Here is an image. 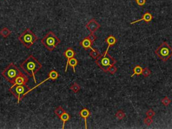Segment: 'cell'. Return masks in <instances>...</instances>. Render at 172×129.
Returning a JSON list of instances; mask_svg holds the SVG:
<instances>
[{
  "label": "cell",
  "mask_w": 172,
  "mask_h": 129,
  "mask_svg": "<svg viewBox=\"0 0 172 129\" xmlns=\"http://www.w3.org/2000/svg\"><path fill=\"white\" fill-rule=\"evenodd\" d=\"M153 122V120L152 119V117L147 116L144 119V123L147 125V126H149Z\"/></svg>",
  "instance_id": "27"
},
{
  "label": "cell",
  "mask_w": 172,
  "mask_h": 129,
  "mask_svg": "<svg viewBox=\"0 0 172 129\" xmlns=\"http://www.w3.org/2000/svg\"><path fill=\"white\" fill-rule=\"evenodd\" d=\"M42 65L41 63L35 58L33 55H30L26 60H24L22 63H21L20 67L28 75L33 77L35 83H36V74L41 70Z\"/></svg>",
  "instance_id": "1"
},
{
  "label": "cell",
  "mask_w": 172,
  "mask_h": 129,
  "mask_svg": "<svg viewBox=\"0 0 172 129\" xmlns=\"http://www.w3.org/2000/svg\"><path fill=\"white\" fill-rule=\"evenodd\" d=\"M30 89L26 85H13L9 89V91L12 95L18 99V104H19L21 99L28 93Z\"/></svg>",
  "instance_id": "7"
},
{
  "label": "cell",
  "mask_w": 172,
  "mask_h": 129,
  "mask_svg": "<svg viewBox=\"0 0 172 129\" xmlns=\"http://www.w3.org/2000/svg\"><path fill=\"white\" fill-rule=\"evenodd\" d=\"M11 33L12 32L10 31L8 28H6V27L3 28L1 30V31H0V35L3 36V38H7V37H8L9 35L11 34Z\"/></svg>",
  "instance_id": "19"
},
{
  "label": "cell",
  "mask_w": 172,
  "mask_h": 129,
  "mask_svg": "<svg viewBox=\"0 0 172 129\" xmlns=\"http://www.w3.org/2000/svg\"><path fill=\"white\" fill-rule=\"evenodd\" d=\"M146 114H147V116L149 117H153L155 115V112H154L153 110H151V109H150V110H149L148 111H147V112H146Z\"/></svg>",
  "instance_id": "28"
},
{
  "label": "cell",
  "mask_w": 172,
  "mask_h": 129,
  "mask_svg": "<svg viewBox=\"0 0 172 129\" xmlns=\"http://www.w3.org/2000/svg\"><path fill=\"white\" fill-rule=\"evenodd\" d=\"M78 64V60L76 59L75 57H73V58H70L69 61L67 62V64H66V67L65 70V72H67V67L68 66H70L71 67L73 68V72L75 73V67Z\"/></svg>",
  "instance_id": "14"
},
{
  "label": "cell",
  "mask_w": 172,
  "mask_h": 129,
  "mask_svg": "<svg viewBox=\"0 0 172 129\" xmlns=\"http://www.w3.org/2000/svg\"><path fill=\"white\" fill-rule=\"evenodd\" d=\"M65 112H66V111L64 110V109L63 108V107H62V106H59V107H57L55 110V115H56V116H57L59 118H60V116H61V115L63 114V113H65Z\"/></svg>",
  "instance_id": "22"
},
{
  "label": "cell",
  "mask_w": 172,
  "mask_h": 129,
  "mask_svg": "<svg viewBox=\"0 0 172 129\" xmlns=\"http://www.w3.org/2000/svg\"><path fill=\"white\" fill-rule=\"evenodd\" d=\"M38 39L37 36L33 33L30 28H27L21 34L20 36H18V40L20 41L21 43L27 49H30Z\"/></svg>",
  "instance_id": "4"
},
{
  "label": "cell",
  "mask_w": 172,
  "mask_h": 129,
  "mask_svg": "<svg viewBox=\"0 0 172 129\" xmlns=\"http://www.w3.org/2000/svg\"><path fill=\"white\" fill-rule=\"evenodd\" d=\"M163 61H167L172 57V48L167 42H163L155 51Z\"/></svg>",
  "instance_id": "6"
},
{
  "label": "cell",
  "mask_w": 172,
  "mask_h": 129,
  "mask_svg": "<svg viewBox=\"0 0 172 129\" xmlns=\"http://www.w3.org/2000/svg\"><path fill=\"white\" fill-rule=\"evenodd\" d=\"M153 15H152L151 13H149V11H147V12H146L145 14H144V15L142 16V18H141V19L139 20H137L136 21H134V22H130V24H135V23H137V22H140V21H145V22H146L147 23H149V22H150L151 21L153 20Z\"/></svg>",
  "instance_id": "12"
},
{
  "label": "cell",
  "mask_w": 172,
  "mask_h": 129,
  "mask_svg": "<svg viewBox=\"0 0 172 129\" xmlns=\"http://www.w3.org/2000/svg\"><path fill=\"white\" fill-rule=\"evenodd\" d=\"M116 71H117V67H116L114 64V65H112L111 67H110L108 68V72H109L110 74H112V75L115 74Z\"/></svg>",
  "instance_id": "26"
},
{
  "label": "cell",
  "mask_w": 172,
  "mask_h": 129,
  "mask_svg": "<svg viewBox=\"0 0 172 129\" xmlns=\"http://www.w3.org/2000/svg\"><path fill=\"white\" fill-rule=\"evenodd\" d=\"M79 116L82 117V118L84 119L85 128H88V126H87V118H88L89 116H91L90 111H89L88 108H83L79 112Z\"/></svg>",
  "instance_id": "13"
},
{
  "label": "cell",
  "mask_w": 172,
  "mask_h": 129,
  "mask_svg": "<svg viewBox=\"0 0 172 129\" xmlns=\"http://www.w3.org/2000/svg\"><path fill=\"white\" fill-rule=\"evenodd\" d=\"M41 43L49 51H53L60 44L61 40L56 36L53 32L50 31L41 40Z\"/></svg>",
  "instance_id": "3"
},
{
  "label": "cell",
  "mask_w": 172,
  "mask_h": 129,
  "mask_svg": "<svg viewBox=\"0 0 172 129\" xmlns=\"http://www.w3.org/2000/svg\"><path fill=\"white\" fill-rule=\"evenodd\" d=\"M91 51L89 52V55H90L91 57H92L94 59H96V58H98L100 56V52H99V50H98V49H93V48H91Z\"/></svg>",
  "instance_id": "18"
},
{
  "label": "cell",
  "mask_w": 172,
  "mask_h": 129,
  "mask_svg": "<svg viewBox=\"0 0 172 129\" xmlns=\"http://www.w3.org/2000/svg\"><path fill=\"white\" fill-rule=\"evenodd\" d=\"M28 81V78L24 73H20L14 81L13 85H26Z\"/></svg>",
  "instance_id": "10"
},
{
  "label": "cell",
  "mask_w": 172,
  "mask_h": 129,
  "mask_svg": "<svg viewBox=\"0 0 172 129\" xmlns=\"http://www.w3.org/2000/svg\"><path fill=\"white\" fill-rule=\"evenodd\" d=\"M48 76H49V77H47V78L46 79H44V80L43 81H42V82H41V83H40L39 84H38L37 85H36V86H35V87H34L33 88L30 89V90H29V91H28V93H29L30 91H31L32 90H34V89H35V88H36V87H38L39 86V85H41V84H43V83H44V82H45V81H47L49 80V79H51V80H53V81L56 80V79H57L59 78V73L57 72V71H55V70H54V69H53V70H51V71H50V72H49V75H48Z\"/></svg>",
  "instance_id": "9"
},
{
  "label": "cell",
  "mask_w": 172,
  "mask_h": 129,
  "mask_svg": "<svg viewBox=\"0 0 172 129\" xmlns=\"http://www.w3.org/2000/svg\"><path fill=\"white\" fill-rule=\"evenodd\" d=\"M88 37L92 43H94L95 40H96V36L94 35V33H91L89 36H88Z\"/></svg>",
  "instance_id": "30"
},
{
  "label": "cell",
  "mask_w": 172,
  "mask_h": 129,
  "mask_svg": "<svg viewBox=\"0 0 172 129\" xmlns=\"http://www.w3.org/2000/svg\"><path fill=\"white\" fill-rule=\"evenodd\" d=\"M151 70L149 69V68L145 67V69H143V70H142V75L144 76L145 77H149V76L151 75Z\"/></svg>",
  "instance_id": "24"
},
{
  "label": "cell",
  "mask_w": 172,
  "mask_h": 129,
  "mask_svg": "<svg viewBox=\"0 0 172 129\" xmlns=\"http://www.w3.org/2000/svg\"><path fill=\"white\" fill-rule=\"evenodd\" d=\"M171 102V99H169L168 97H167V96L161 99V103H162V104H163L164 105H165V106H168V105H169V104H170Z\"/></svg>",
  "instance_id": "25"
},
{
  "label": "cell",
  "mask_w": 172,
  "mask_h": 129,
  "mask_svg": "<svg viewBox=\"0 0 172 129\" xmlns=\"http://www.w3.org/2000/svg\"><path fill=\"white\" fill-rule=\"evenodd\" d=\"M134 1H135L136 4L139 6H142L146 3V0H134Z\"/></svg>",
  "instance_id": "29"
},
{
  "label": "cell",
  "mask_w": 172,
  "mask_h": 129,
  "mask_svg": "<svg viewBox=\"0 0 172 129\" xmlns=\"http://www.w3.org/2000/svg\"><path fill=\"white\" fill-rule=\"evenodd\" d=\"M20 73H22V72L19 70L18 68L14 63H11L2 71V75L10 84H14L16 78Z\"/></svg>",
  "instance_id": "5"
},
{
  "label": "cell",
  "mask_w": 172,
  "mask_h": 129,
  "mask_svg": "<svg viewBox=\"0 0 172 129\" xmlns=\"http://www.w3.org/2000/svg\"><path fill=\"white\" fill-rule=\"evenodd\" d=\"M115 116H116V118H117L118 120H121L123 119V118L125 117L126 114L122 110H118V111L116 113V115H115Z\"/></svg>",
  "instance_id": "23"
},
{
  "label": "cell",
  "mask_w": 172,
  "mask_h": 129,
  "mask_svg": "<svg viewBox=\"0 0 172 129\" xmlns=\"http://www.w3.org/2000/svg\"><path fill=\"white\" fill-rule=\"evenodd\" d=\"M142 69L140 65H136L134 67L133 69V74L131 75V77H133L135 75H140L142 74Z\"/></svg>",
  "instance_id": "20"
},
{
  "label": "cell",
  "mask_w": 172,
  "mask_h": 129,
  "mask_svg": "<svg viewBox=\"0 0 172 129\" xmlns=\"http://www.w3.org/2000/svg\"><path fill=\"white\" fill-rule=\"evenodd\" d=\"M75 55H76V52L73 49V48H67L65 50V52H63V56L67 59V62L69 61L70 58L75 57Z\"/></svg>",
  "instance_id": "15"
},
{
  "label": "cell",
  "mask_w": 172,
  "mask_h": 129,
  "mask_svg": "<svg viewBox=\"0 0 172 129\" xmlns=\"http://www.w3.org/2000/svg\"><path fill=\"white\" fill-rule=\"evenodd\" d=\"M59 118L61 119V121L63 122V127H62V128L64 129L65 124V123L67 122V121H69V120H70V118H71L70 115H69V113H67V112H65V113H63V114L61 115Z\"/></svg>",
  "instance_id": "17"
},
{
  "label": "cell",
  "mask_w": 172,
  "mask_h": 129,
  "mask_svg": "<svg viewBox=\"0 0 172 129\" xmlns=\"http://www.w3.org/2000/svg\"><path fill=\"white\" fill-rule=\"evenodd\" d=\"M93 44H94V43H92V42L89 40V38H88V36L85 37L83 40H82L79 43V45L86 50H88V49H91V46H92Z\"/></svg>",
  "instance_id": "11"
},
{
  "label": "cell",
  "mask_w": 172,
  "mask_h": 129,
  "mask_svg": "<svg viewBox=\"0 0 172 129\" xmlns=\"http://www.w3.org/2000/svg\"><path fill=\"white\" fill-rule=\"evenodd\" d=\"M70 89L71 91H73V92H74L75 93H78V91H79V90H81V87L77 83H74L73 85H71Z\"/></svg>",
  "instance_id": "21"
},
{
  "label": "cell",
  "mask_w": 172,
  "mask_h": 129,
  "mask_svg": "<svg viewBox=\"0 0 172 129\" xmlns=\"http://www.w3.org/2000/svg\"><path fill=\"white\" fill-rule=\"evenodd\" d=\"M105 41L108 44V46H114V44H116V42H117V39H116L115 36L110 35V36H108V38H106Z\"/></svg>",
  "instance_id": "16"
},
{
  "label": "cell",
  "mask_w": 172,
  "mask_h": 129,
  "mask_svg": "<svg viewBox=\"0 0 172 129\" xmlns=\"http://www.w3.org/2000/svg\"><path fill=\"white\" fill-rule=\"evenodd\" d=\"M100 26H101L100 24L94 18L91 19L85 25L87 29L91 33H94L95 32H96L100 28Z\"/></svg>",
  "instance_id": "8"
},
{
  "label": "cell",
  "mask_w": 172,
  "mask_h": 129,
  "mask_svg": "<svg viewBox=\"0 0 172 129\" xmlns=\"http://www.w3.org/2000/svg\"><path fill=\"white\" fill-rule=\"evenodd\" d=\"M110 46H108L106 50L104 52L102 55H100V57L95 59V63L98 64V66L102 69L104 72H108V68L114 65L116 63V60L111 57L108 54V50Z\"/></svg>",
  "instance_id": "2"
}]
</instances>
